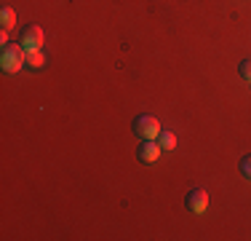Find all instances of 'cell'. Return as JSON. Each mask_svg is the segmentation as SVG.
I'll use <instances>...</instances> for the list:
<instances>
[{
    "mask_svg": "<svg viewBox=\"0 0 251 241\" xmlns=\"http://www.w3.org/2000/svg\"><path fill=\"white\" fill-rule=\"evenodd\" d=\"M25 57H27V48L22 43H3L0 64H3L5 72H16V70L25 67Z\"/></svg>",
    "mask_w": 251,
    "mask_h": 241,
    "instance_id": "cell-1",
    "label": "cell"
},
{
    "mask_svg": "<svg viewBox=\"0 0 251 241\" xmlns=\"http://www.w3.org/2000/svg\"><path fill=\"white\" fill-rule=\"evenodd\" d=\"M134 134L139 137V140H158L160 137V120L155 118V116H136L134 118Z\"/></svg>",
    "mask_w": 251,
    "mask_h": 241,
    "instance_id": "cell-2",
    "label": "cell"
},
{
    "mask_svg": "<svg viewBox=\"0 0 251 241\" xmlns=\"http://www.w3.org/2000/svg\"><path fill=\"white\" fill-rule=\"evenodd\" d=\"M19 43L25 46L27 51H35V48H40V46H43V30H40L38 24H29V27L22 30Z\"/></svg>",
    "mask_w": 251,
    "mask_h": 241,
    "instance_id": "cell-3",
    "label": "cell"
},
{
    "mask_svg": "<svg viewBox=\"0 0 251 241\" xmlns=\"http://www.w3.org/2000/svg\"><path fill=\"white\" fill-rule=\"evenodd\" d=\"M184 204H187V209L193 214H203L208 209V193L203 188H195V190L187 193V201H184Z\"/></svg>",
    "mask_w": 251,
    "mask_h": 241,
    "instance_id": "cell-4",
    "label": "cell"
},
{
    "mask_svg": "<svg viewBox=\"0 0 251 241\" xmlns=\"http://www.w3.org/2000/svg\"><path fill=\"white\" fill-rule=\"evenodd\" d=\"M160 150H163V148H160V145L155 142V140H142L139 153H136V155H139L142 164H152V161L160 158Z\"/></svg>",
    "mask_w": 251,
    "mask_h": 241,
    "instance_id": "cell-5",
    "label": "cell"
},
{
    "mask_svg": "<svg viewBox=\"0 0 251 241\" xmlns=\"http://www.w3.org/2000/svg\"><path fill=\"white\" fill-rule=\"evenodd\" d=\"M25 64H27V67H32V70L46 67V57H43V51H40V48H35V51H27Z\"/></svg>",
    "mask_w": 251,
    "mask_h": 241,
    "instance_id": "cell-6",
    "label": "cell"
},
{
    "mask_svg": "<svg viewBox=\"0 0 251 241\" xmlns=\"http://www.w3.org/2000/svg\"><path fill=\"white\" fill-rule=\"evenodd\" d=\"M0 22H3V30H11L16 24V11L8 8V5H3V8H0Z\"/></svg>",
    "mask_w": 251,
    "mask_h": 241,
    "instance_id": "cell-7",
    "label": "cell"
},
{
    "mask_svg": "<svg viewBox=\"0 0 251 241\" xmlns=\"http://www.w3.org/2000/svg\"><path fill=\"white\" fill-rule=\"evenodd\" d=\"M158 145L163 150H174L176 148V137L171 134V131H160V137H158Z\"/></svg>",
    "mask_w": 251,
    "mask_h": 241,
    "instance_id": "cell-8",
    "label": "cell"
},
{
    "mask_svg": "<svg viewBox=\"0 0 251 241\" xmlns=\"http://www.w3.org/2000/svg\"><path fill=\"white\" fill-rule=\"evenodd\" d=\"M241 78L246 83H251V59H243L241 62Z\"/></svg>",
    "mask_w": 251,
    "mask_h": 241,
    "instance_id": "cell-9",
    "label": "cell"
},
{
    "mask_svg": "<svg viewBox=\"0 0 251 241\" xmlns=\"http://www.w3.org/2000/svg\"><path fill=\"white\" fill-rule=\"evenodd\" d=\"M241 174L246 180H251V155H243L241 158Z\"/></svg>",
    "mask_w": 251,
    "mask_h": 241,
    "instance_id": "cell-10",
    "label": "cell"
}]
</instances>
